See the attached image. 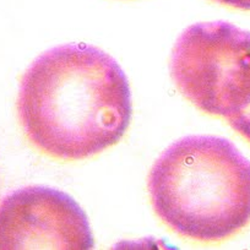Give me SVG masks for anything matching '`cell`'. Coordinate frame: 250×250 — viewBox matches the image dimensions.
<instances>
[{
	"mask_svg": "<svg viewBox=\"0 0 250 250\" xmlns=\"http://www.w3.org/2000/svg\"><path fill=\"white\" fill-rule=\"evenodd\" d=\"M93 245L87 216L64 191L33 185L0 203V250H90Z\"/></svg>",
	"mask_w": 250,
	"mask_h": 250,
	"instance_id": "4",
	"label": "cell"
},
{
	"mask_svg": "<svg viewBox=\"0 0 250 250\" xmlns=\"http://www.w3.org/2000/svg\"><path fill=\"white\" fill-rule=\"evenodd\" d=\"M213 3H218L221 5L230 6L238 10L250 11V0H211Z\"/></svg>",
	"mask_w": 250,
	"mask_h": 250,
	"instance_id": "6",
	"label": "cell"
},
{
	"mask_svg": "<svg viewBox=\"0 0 250 250\" xmlns=\"http://www.w3.org/2000/svg\"><path fill=\"white\" fill-rule=\"evenodd\" d=\"M250 69V32L226 21L191 25L175 42L170 75L188 101L227 119Z\"/></svg>",
	"mask_w": 250,
	"mask_h": 250,
	"instance_id": "3",
	"label": "cell"
},
{
	"mask_svg": "<svg viewBox=\"0 0 250 250\" xmlns=\"http://www.w3.org/2000/svg\"><path fill=\"white\" fill-rule=\"evenodd\" d=\"M18 113L26 136L41 152L79 161L120 141L133 114L128 79L102 49L85 43L43 53L20 83Z\"/></svg>",
	"mask_w": 250,
	"mask_h": 250,
	"instance_id": "1",
	"label": "cell"
},
{
	"mask_svg": "<svg viewBox=\"0 0 250 250\" xmlns=\"http://www.w3.org/2000/svg\"><path fill=\"white\" fill-rule=\"evenodd\" d=\"M227 120L237 133L250 143V73L243 88L239 102Z\"/></svg>",
	"mask_w": 250,
	"mask_h": 250,
	"instance_id": "5",
	"label": "cell"
},
{
	"mask_svg": "<svg viewBox=\"0 0 250 250\" xmlns=\"http://www.w3.org/2000/svg\"><path fill=\"white\" fill-rule=\"evenodd\" d=\"M147 187L155 212L182 237L221 242L250 222V161L225 138L175 141L155 162Z\"/></svg>",
	"mask_w": 250,
	"mask_h": 250,
	"instance_id": "2",
	"label": "cell"
}]
</instances>
